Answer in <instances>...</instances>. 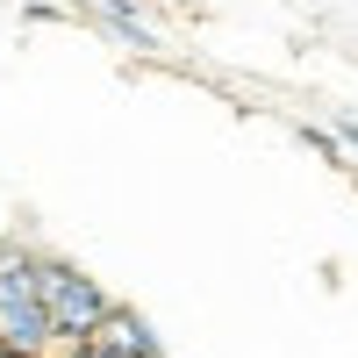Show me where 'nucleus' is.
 Listing matches in <instances>:
<instances>
[{"instance_id":"nucleus-1","label":"nucleus","mask_w":358,"mask_h":358,"mask_svg":"<svg viewBox=\"0 0 358 358\" xmlns=\"http://www.w3.org/2000/svg\"><path fill=\"white\" fill-rule=\"evenodd\" d=\"M43 308H50L57 344H94L101 322L115 315V294H108L94 273H79V265L50 258V265H43Z\"/></svg>"},{"instance_id":"nucleus-3","label":"nucleus","mask_w":358,"mask_h":358,"mask_svg":"<svg viewBox=\"0 0 358 358\" xmlns=\"http://www.w3.org/2000/svg\"><path fill=\"white\" fill-rule=\"evenodd\" d=\"M108 358H165V344H158V330H151V315H136V308H122L115 301V315L101 322V337H94Z\"/></svg>"},{"instance_id":"nucleus-5","label":"nucleus","mask_w":358,"mask_h":358,"mask_svg":"<svg viewBox=\"0 0 358 358\" xmlns=\"http://www.w3.org/2000/svg\"><path fill=\"white\" fill-rule=\"evenodd\" d=\"M301 143H308V151H322L330 165H344V143H337V129H315V122H301Z\"/></svg>"},{"instance_id":"nucleus-6","label":"nucleus","mask_w":358,"mask_h":358,"mask_svg":"<svg viewBox=\"0 0 358 358\" xmlns=\"http://www.w3.org/2000/svg\"><path fill=\"white\" fill-rule=\"evenodd\" d=\"M50 358H108V351H101V344H57Z\"/></svg>"},{"instance_id":"nucleus-8","label":"nucleus","mask_w":358,"mask_h":358,"mask_svg":"<svg viewBox=\"0 0 358 358\" xmlns=\"http://www.w3.org/2000/svg\"><path fill=\"white\" fill-rule=\"evenodd\" d=\"M0 358H22V351H0Z\"/></svg>"},{"instance_id":"nucleus-4","label":"nucleus","mask_w":358,"mask_h":358,"mask_svg":"<svg viewBox=\"0 0 358 358\" xmlns=\"http://www.w3.org/2000/svg\"><path fill=\"white\" fill-rule=\"evenodd\" d=\"M94 22H108L122 43H136V50H158V29L136 15V0H94Z\"/></svg>"},{"instance_id":"nucleus-9","label":"nucleus","mask_w":358,"mask_h":358,"mask_svg":"<svg viewBox=\"0 0 358 358\" xmlns=\"http://www.w3.org/2000/svg\"><path fill=\"white\" fill-rule=\"evenodd\" d=\"M136 8H143V0H136Z\"/></svg>"},{"instance_id":"nucleus-7","label":"nucleus","mask_w":358,"mask_h":358,"mask_svg":"<svg viewBox=\"0 0 358 358\" xmlns=\"http://www.w3.org/2000/svg\"><path fill=\"white\" fill-rule=\"evenodd\" d=\"M337 143H351V151H358V115H344V122H337Z\"/></svg>"},{"instance_id":"nucleus-2","label":"nucleus","mask_w":358,"mask_h":358,"mask_svg":"<svg viewBox=\"0 0 358 358\" xmlns=\"http://www.w3.org/2000/svg\"><path fill=\"white\" fill-rule=\"evenodd\" d=\"M0 351H22V358H50V351H57L50 308H43V301H0Z\"/></svg>"}]
</instances>
